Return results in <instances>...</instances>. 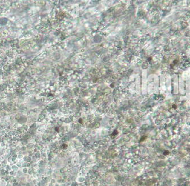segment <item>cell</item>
Returning a JSON list of instances; mask_svg holds the SVG:
<instances>
[{"mask_svg":"<svg viewBox=\"0 0 190 186\" xmlns=\"http://www.w3.org/2000/svg\"><path fill=\"white\" fill-rule=\"evenodd\" d=\"M152 59V58L151 57H150V58H148V61H151Z\"/></svg>","mask_w":190,"mask_h":186,"instance_id":"5","label":"cell"},{"mask_svg":"<svg viewBox=\"0 0 190 186\" xmlns=\"http://www.w3.org/2000/svg\"><path fill=\"white\" fill-rule=\"evenodd\" d=\"M169 153H169V151H166L165 153H163V154L165 155H168V154H169Z\"/></svg>","mask_w":190,"mask_h":186,"instance_id":"3","label":"cell"},{"mask_svg":"<svg viewBox=\"0 0 190 186\" xmlns=\"http://www.w3.org/2000/svg\"><path fill=\"white\" fill-rule=\"evenodd\" d=\"M118 131H117V130H115V131H113V134H112V135H117V134H118Z\"/></svg>","mask_w":190,"mask_h":186,"instance_id":"2","label":"cell"},{"mask_svg":"<svg viewBox=\"0 0 190 186\" xmlns=\"http://www.w3.org/2000/svg\"><path fill=\"white\" fill-rule=\"evenodd\" d=\"M172 107L174 108V109H177V105H176V104H174L173 106H172Z\"/></svg>","mask_w":190,"mask_h":186,"instance_id":"4","label":"cell"},{"mask_svg":"<svg viewBox=\"0 0 190 186\" xmlns=\"http://www.w3.org/2000/svg\"><path fill=\"white\" fill-rule=\"evenodd\" d=\"M146 138H147V136H142V138H141V139H140V142H141L142 141H143L144 140H145V139H146Z\"/></svg>","mask_w":190,"mask_h":186,"instance_id":"1","label":"cell"}]
</instances>
